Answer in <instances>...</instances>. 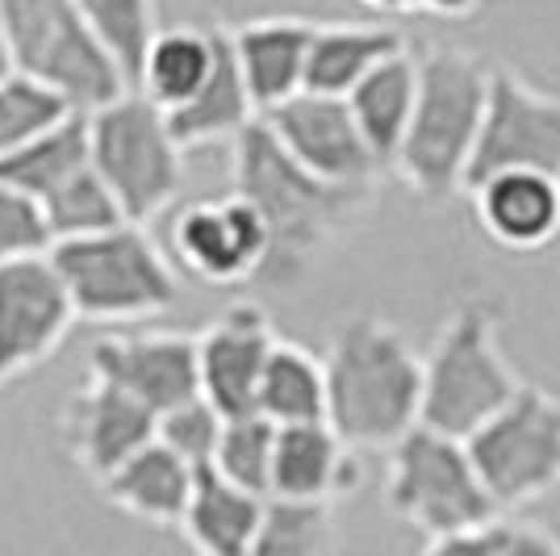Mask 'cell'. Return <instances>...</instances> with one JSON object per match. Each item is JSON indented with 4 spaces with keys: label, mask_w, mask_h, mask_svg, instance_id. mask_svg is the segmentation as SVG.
Here are the masks:
<instances>
[{
    "label": "cell",
    "mask_w": 560,
    "mask_h": 556,
    "mask_svg": "<svg viewBox=\"0 0 560 556\" xmlns=\"http://www.w3.org/2000/svg\"><path fill=\"white\" fill-rule=\"evenodd\" d=\"M231 193L256 209L268 234V255L256 285L293 289L302 285L318 259L355 231V222L369 213L373 193L327 185L310 176L302 163H293L280 142L268 135L264 121H252L231 142Z\"/></svg>",
    "instance_id": "obj_1"
},
{
    "label": "cell",
    "mask_w": 560,
    "mask_h": 556,
    "mask_svg": "<svg viewBox=\"0 0 560 556\" xmlns=\"http://www.w3.org/2000/svg\"><path fill=\"white\" fill-rule=\"evenodd\" d=\"M327 427L351 452H389L419 427L422 356L385 318L355 314L330 331L327 356Z\"/></svg>",
    "instance_id": "obj_2"
},
{
    "label": "cell",
    "mask_w": 560,
    "mask_h": 556,
    "mask_svg": "<svg viewBox=\"0 0 560 556\" xmlns=\"http://www.w3.org/2000/svg\"><path fill=\"white\" fill-rule=\"evenodd\" d=\"M415 109L389 172H397L401 185L419 193L422 201H444L465 188L493 63L465 47H427L415 55Z\"/></svg>",
    "instance_id": "obj_3"
},
{
    "label": "cell",
    "mask_w": 560,
    "mask_h": 556,
    "mask_svg": "<svg viewBox=\"0 0 560 556\" xmlns=\"http://www.w3.org/2000/svg\"><path fill=\"white\" fill-rule=\"evenodd\" d=\"M63 280L75 323L130 326L167 314L180 298V277L147 227L121 222L114 231L55 243L47 252Z\"/></svg>",
    "instance_id": "obj_4"
},
{
    "label": "cell",
    "mask_w": 560,
    "mask_h": 556,
    "mask_svg": "<svg viewBox=\"0 0 560 556\" xmlns=\"http://www.w3.org/2000/svg\"><path fill=\"white\" fill-rule=\"evenodd\" d=\"M502 323L493 302H465L435 335L422 356V402L419 422L468 440L493 410L518 394V372L502 351Z\"/></svg>",
    "instance_id": "obj_5"
},
{
    "label": "cell",
    "mask_w": 560,
    "mask_h": 556,
    "mask_svg": "<svg viewBox=\"0 0 560 556\" xmlns=\"http://www.w3.org/2000/svg\"><path fill=\"white\" fill-rule=\"evenodd\" d=\"M89 163L135 227L160 218L185 188V147L172 139L164 109L135 89L89 114Z\"/></svg>",
    "instance_id": "obj_6"
},
{
    "label": "cell",
    "mask_w": 560,
    "mask_h": 556,
    "mask_svg": "<svg viewBox=\"0 0 560 556\" xmlns=\"http://www.w3.org/2000/svg\"><path fill=\"white\" fill-rule=\"evenodd\" d=\"M0 30L13 50V68L47 84L80 114L130 93L75 0H0Z\"/></svg>",
    "instance_id": "obj_7"
},
{
    "label": "cell",
    "mask_w": 560,
    "mask_h": 556,
    "mask_svg": "<svg viewBox=\"0 0 560 556\" xmlns=\"http://www.w3.org/2000/svg\"><path fill=\"white\" fill-rule=\"evenodd\" d=\"M385 498L397 519L427 540L477 532L502 519L468 461L465 440L440 436L422 422L389 448Z\"/></svg>",
    "instance_id": "obj_8"
},
{
    "label": "cell",
    "mask_w": 560,
    "mask_h": 556,
    "mask_svg": "<svg viewBox=\"0 0 560 556\" xmlns=\"http://www.w3.org/2000/svg\"><path fill=\"white\" fill-rule=\"evenodd\" d=\"M465 448L498 514L536 507L560 489V397L539 385H518V394L493 410Z\"/></svg>",
    "instance_id": "obj_9"
},
{
    "label": "cell",
    "mask_w": 560,
    "mask_h": 556,
    "mask_svg": "<svg viewBox=\"0 0 560 556\" xmlns=\"http://www.w3.org/2000/svg\"><path fill=\"white\" fill-rule=\"evenodd\" d=\"M498 172L560 176V96L511 68H490L486 114L465 172V193Z\"/></svg>",
    "instance_id": "obj_10"
},
{
    "label": "cell",
    "mask_w": 560,
    "mask_h": 556,
    "mask_svg": "<svg viewBox=\"0 0 560 556\" xmlns=\"http://www.w3.org/2000/svg\"><path fill=\"white\" fill-rule=\"evenodd\" d=\"M259 121L268 126V135L280 142V151L289 160L302 163L310 176H318L327 185L376 193L381 176H385L369 142L360 139V130L351 121L348 101H339V96L298 93Z\"/></svg>",
    "instance_id": "obj_11"
},
{
    "label": "cell",
    "mask_w": 560,
    "mask_h": 556,
    "mask_svg": "<svg viewBox=\"0 0 560 556\" xmlns=\"http://www.w3.org/2000/svg\"><path fill=\"white\" fill-rule=\"evenodd\" d=\"M71 302L47 255L0 264V390L47 364L68 339Z\"/></svg>",
    "instance_id": "obj_12"
},
{
    "label": "cell",
    "mask_w": 560,
    "mask_h": 556,
    "mask_svg": "<svg viewBox=\"0 0 560 556\" xmlns=\"http://www.w3.org/2000/svg\"><path fill=\"white\" fill-rule=\"evenodd\" d=\"M89 377L142 402L151 415L197 397V335L185 331H114L89 348Z\"/></svg>",
    "instance_id": "obj_13"
},
{
    "label": "cell",
    "mask_w": 560,
    "mask_h": 556,
    "mask_svg": "<svg viewBox=\"0 0 560 556\" xmlns=\"http://www.w3.org/2000/svg\"><path fill=\"white\" fill-rule=\"evenodd\" d=\"M268 234L243 197H206L172 218V264L206 285H247L259 277Z\"/></svg>",
    "instance_id": "obj_14"
},
{
    "label": "cell",
    "mask_w": 560,
    "mask_h": 556,
    "mask_svg": "<svg viewBox=\"0 0 560 556\" xmlns=\"http://www.w3.org/2000/svg\"><path fill=\"white\" fill-rule=\"evenodd\" d=\"M277 344L259 302H234L197 335V390L222 418L256 415V390Z\"/></svg>",
    "instance_id": "obj_15"
},
{
    "label": "cell",
    "mask_w": 560,
    "mask_h": 556,
    "mask_svg": "<svg viewBox=\"0 0 560 556\" xmlns=\"http://www.w3.org/2000/svg\"><path fill=\"white\" fill-rule=\"evenodd\" d=\"M63 436L75 464L101 486L117 464L155 440V415L121 390L89 377L63 410Z\"/></svg>",
    "instance_id": "obj_16"
},
{
    "label": "cell",
    "mask_w": 560,
    "mask_h": 556,
    "mask_svg": "<svg viewBox=\"0 0 560 556\" xmlns=\"http://www.w3.org/2000/svg\"><path fill=\"white\" fill-rule=\"evenodd\" d=\"M360 461L348 443L330 431L327 422H302V427H277L272 448V477L268 498L280 502H310V507H335L360 489Z\"/></svg>",
    "instance_id": "obj_17"
},
{
    "label": "cell",
    "mask_w": 560,
    "mask_h": 556,
    "mask_svg": "<svg viewBox=\"0 0 560 556\" xmlns=\"http://www.w3.org/2000/svg\"><path fill=\"white\" fill-rule=\"evenodd\" d=\"M481 231L506 252H539L560 239V176L498 172L468 188Z\"/></svg>",
    "instance_id": "obj_18"
},
{
    "label": "cell",
    "mask_w": 560,
    "mask_h": 556,
    "mask_svg": "<svg viewBox=\"0 0 560 556\" xmlns=\"http://www.w3.org/2000/svg\"><path fill=\"white\" fill-rule=\"evenodd\" d=\"M310 38H314V22H302V18H256L226 30L238 76L259 117L302 93Z\"/></svg>",
    "instance_id": "obj_19"
},
{
    "label": "cell",
    "mask_w": 560,
    "mask_h": 556,
    "mask_svg": "<svg viewBox=\"0 0 560 556\" xmlns=\"http://www.w3.org/2000/svg\"><path fill=\"white\" fill-rule=\"evenodd\" d=\"M192 482H197V468L180 461L176 452H167L160 440H151L130 461L117 464L114 473L101 482V494L117 510L135 514L142 523L180 528V514L188 507Z\"/></svg>",
    "instance_id": "obj_20"
},
{
    "label": "cell",
    "mask_w": 560,
    "mask_h": 556,
    "mask_svg": "<svg viewBox=\"0 0 560 556\" xmlns=\"http://www.w3.org/2000/svg\"><path fill=\"white\" fill-rule=\"evenodd\" d=\"M406 50V38L397 30L373 22H327L314 25L310 55H305V84L302 93L314 96H343L381 68L385 59H394Z\"/></svg>",
    "instance_id": "obj_21"
},
{
    "label": "cell",
    "mask_w": 560,
    "mask_h": 556,
    "mask_svg": "<svg viewBox=\"0 0 560 556\" xmlns=\"http://www.w3.org/2000/svg\"><path fill=\"white\" fill-rule=\"evenodd\" d=\"M264 507H268V498L231 486L213 468H197L188 507L180 514V532L197 556H247Z\"/></svg>",
    "instance_id": "obj_22"
},
{
    "label": "cell",
    "mask_w": 560,
    "mask_h": 556,
    "mask_svg": "<svg viewBox=\"0 0 560 556\" xmlns=\"http://www.w3.org/2000/svg\"><path fill=\"white\" fill-rule=\"evenodd\" d=\"M252 121H259L252 93L238 76V63L226 43V30H218V59H213L210 80L197 89V96L167 114V130L185 151L192 147H213V142H234Z\"/></svg>",
    "instance_id": "obj_23"
},
{
    "label": "cell",
    "mask_w": 560,
    "mask_h": 556,
    "mask_svg": "<svg viewBox=\"0 0 560 556\" xmlns=\"http://www.w3.org/2000/svg\"><path fill=\"white\" fill-rule=\"evenodd\" d=\"M415 89H419V63L410 47L385 59L381 68H373L343 101L348 114L360 130V139L369 142L373 160L381 163V172L394 167V155L401 147V135L410 126V109H415Z\"/></svg>",
    "instance_id": "obj_24"
},
{
    "label": "cell",
    "mask_w": 560,
    "mask_h": 556,
    "mask_svg": "<svg viewBox=\"0 0 560 556\" xmlns=\"http://www.w3.org/2000/svg\"><path fill=\"white\" fill-rule=\"evenodd\" d=\"M213 59H218V30H201V25L160 30L142 55L135 93L147 96L155 109L172 114L188 105L197 89L210 80Z\"/></svg>",
    "instance_id": "obj_25"
},
{
    "label": "cell",
    "mask_w": 560,
    "mask_h": 556,
    "mask_svg": "<svg viewBox=\"0 0 560 556\" xmlns=\"http://www.w3.org/2000/svg\"><path fill=\"white\" fill-rule=\"evenodd\" d=\"M256 415L272 427H302V422H327V372L323 356L302 344L277 339L268 351V364L256 390Z\"/></svg>",
    "instance_id": "obj_26"
},
{
    "label": "cell",
    "mask_w": 560,
    "mask_h": 556,
    "mask_svg": "<svg viewBox=\"0 0 560 556\" xmlns=\"http://www.w3.org/2000/svg\"><path fill=\"white\" fill-rule=\"evenodd\" d=\"M80 167H89V114H71L47 135L18 147L0 160V181L25 193L30 201H43L55 188L71 181Z\"/></svg>",
    "instance_id": "obj_27"
},
{
    "label": "cell",
    "mask_w": 560,
    "mask_h": 556,
    "mask_svg": "<svg viewBox=\"0 0 560 556\" xmlns=\"http://www.w3.org/2000/svg\"><path fill=\"white\" fill-rule=\"evenodd\" d=\"M75 4H80V18L93 30L101 50L121 71L126 89H135L142 55L151 47V38L160 34L155 0H75Z\"/></svg>",
    "instance_id": "obj_28"
},
{
    "label": "cell",
    "mask_w": 560,
    "mask_h": 556,
    "mask_svg": "<svg viewBox=\"0 0 560 556\" xmlns=\"http://www.w3.org/2000/svg\"><path fill=\"white\" fill-rule=\"evenodd\" d=\"M38 209H43V222H47L50 247L55 243H71V239H89V234H101V231H114V227L126 222L121 206L114 201V193L93 172V163L80 167L50 197H43Z\"/></svg>",
    "instance_id": "obj_29"
},
{
    "label": "cell",
    "mask_w": 560,
    "mask_h": 556,
    "mask_svg": "<svg viewBox=\"0 0 560 556\" xmlns=\"http://www.w3.org/2000/svg\"><path fill=\"white\" fill-rule=\"evenodd\" d=\"M335 535V507L268 498L247 556H330Z\"/></svg>",
    "instance_id": "obj_30"
},
{
    "label": "cell",
    "mask_w": 560,
    "mask_h": 556,
    "mask_svg": "<svg viewBox=\"0 0 560 556\" xmlns=\"http://www.w3.org/2000/svg\"><path fill=\"white\" fill-rule=\"evenodd\" d=\"M272 448H277V427L264 415H243L222 422V436L213 448L210 468L226 477L231 486L268 498V477H272Z\"/></svg>",
    "instance_id": "obj_31"
},
{
    "label": "cell",
    "mask_w": 560,
    "mask_h": 556,
    "mask_svg": "<svg viewBox=\"0 0 560 556\" xmlns=\"http://www.w3.org/2000/svg\"><path fill=\"white\" fill-rule=\"evenodd\" d=\"M71 114H80V109H71L47 84L13 71L9 80H0V160L13 155L25 142H34L38 135H47L50 126H59Z\"/></svg>",
    "instance_id": "obj_32"
},
{
    "label": "cell",
    "mask_w": 560,
    "mask_h": 556,
    "mask_svg": "<svg viewBox=\"0 0 560 556\" xmlns=\"http://www.w3.org/2000/svg\"><path fill=\"white\" fill-rule=\"evenodd\" d=\"M222 422L226 418L197 394L155 418V440L164 443L167 452H176L185 464H192V468H210L218 436H222Z\"/></svg>",
    "instance_id": "obj_33"
},
{
    "label": "cell",
    "mask_w": 560,
    "mask_h": 556,
    "mask_svg": "<svg viewBox=\"0 0 560 556\" xmlns=\"http://www.w3.org/2000/svg\"><path fill=\"white\" fill-rule=\"evenodd\" d=\"M50 234L43 222L38 201H30L25 193L9 188L0 181V264L30 259V255H47Z\"/></svg>",
    "instance_id": "obj_34"
},
{
    "label": "cell",
    "mask_w": 560,
    "mask_h": 556,
    "mask_svg": "<svg viewBox=\"0 0 560 556\" xmlns=\"http://www.w3.org/2000/svg\"><path fill=\"white\" fill-rule=\"evenodd\" d=\"M498 556H560V535L539 523H498Z\"/></svg>",
    "instance_id": "obj_35"
},
{
    "label": "cell",
    "mask_w": 560,
    "mask_h": 556,
    "mask_svg": "<svg viewBox=\"0 0 560 556\" xmlns=\"http://www.w3.org/2000/svg\"><path fill=\"white\" fill-rule=\"evenodd\" d=\"M498 523H502V519H498ZM498 523L477 528V532H456V535H440V540H427L422 556H498Z\"/></svg>",
    "instance_id": "obj_36"
},
{
    "label": "cell",
    "mask_w": 560,
    "mask_h": 556,
    "mask_svg": "<svg viewBox=\"0 0 560 556\" xmlns=\"http://www.w3.org/2000/svg\"><path fill=\"white\" fill-rule=\"evenodd\" d=\"M481 0H419V9L435 13V18H468Z\"/></svg>",
    "instance_id": "obj_37"
},
{
    "label": "cell",
    "mask_w": 560,
    "mask_h": 556,
    "mask_svg": "<svg viewBox=\"0 0 560 556\" xmlns=\"http://www.w3.org/2000/svg\"><path fill=\"white\" fill-rule=\"evenodd\" d=\"M364 9H376V13H410L419 9V0H360Z\"/></svg>",
    "instance_id": "obj_38"
},
{
    "label": "cell",
    "mask_w": 560,
    "mask_h": 556,
    "mask_svg": "<svg viewBox=\"0 0 560 556\" xmlns=\"http://www.w3.org/2000/svg\"><path fill=\"white\" fill-rule=\"evenodd\" d=\"M13 50H9V38H4V30H0V80H9L13 76Z\"/></svg>",
    "instance_id": "obj_39"
}]
</instances>
